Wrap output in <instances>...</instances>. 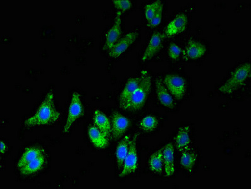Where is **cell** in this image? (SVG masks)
<instances>
[{
    "label": "cell",
    "instance_id": "24",
    "mask_svg": "<svg viewBox=\"0 0 251 189\" xmlns=\"http://www.w3.org/2000/svg\"><path fill=\"white\" fill-rule=\"evenodd\" d=\"M158 124L159 123H158L157 118L153 116L149 115L142 118L139 126L142 130L150 133V132L155 131L157 128Z\"/></svg>",
    "mask_w": 251,
    "mask_h": 189
},
{
    "label": "cell",
    "instance_id": "27",
    "mask_svg": "<svg viewBox=\"0 0 251 189\" xmlns=\"http://www.w3.org/2000/svg\"><path fill=\"white\" fill-rule=\"evenodd\" d=\"M112 4L120 12H126L130 9L132 6V2L129 0H113Z\"/></svg>",
    "mask_w": 251,
    "mask_h": 189
},
{
    "label": "cell",
    "instance_id": "10",
    "mask_svg": "<svg viewBox=\"0 0 251 189\" xmlns=\"http://www.w3.org/2000/svg\"><path fill=\"white\" fill-rule=\"evenodd\" d=\"M129 120L118 112H114L112 115L111 124L112 138L114 140H118L123 136V134L129 128Z\"/></svg>",
    "mask_w": 251,
    "mask_h": 189
},
{
    "label": "cell",
    "instance_id": "12",
    "mask_svg": "<svg viewBox=\"0 0 251 189\" xmlns=\"http://www.w3.org/2000/svg\"><path fill=\"white\" fill-rule=\"evenodd\" d=\"M140 82V76L136 78H131L127 81L124 89L120 94V108L126 110L128 106L129 100Z\"/></svg>",
    "mask_w": 251,
    "mask_h": 189
},
{
    "label": "cell",
    "instance_id": "19",
    "mask_svg": "<svg viewBox=\"0 0 251 189\" xmlns=\"http://www.w3.org/2000/svg\"><path fill=\"white\" fill-rule=\"evenodd\" d=\"M191 129L189 126L182 127L179 129L176 136V144L180 152L188 150L191 144Z\"/></svg>",
    "mask_w": 251,
    "mask_h": 189
},
{
    "label": "cell",
    "instance_id": "5",
    "mask_svg": "<svg viewBox=\"0 0 251 189\" xmlns=\"http://www.w3.org/2000/svg\"><path fill=\"white\" fill-rule=\"evenodd\" d=\"M83 108L80 94L75 92L72 94L71 102L68 108L67 122L63 128V133H68L73 124L83 115Z\"/></svg>",
    "mask_w": 251,
    "mask_h": 189
},
{
    "label": "cell",
    "instance_id": "16",
    "mask_svg": "<svg viewBox=\"0 0 251 189\" xmlns=\"http://www.w3.org/2000/svg\"><path fill=\"white\" fill-rule=\"evenodd\" d=\"M131 139L130 136H126L119 142L118 146H117L116 161L118 170H121L122 169L125 158L128 153Z\"/></svg>",
    "mask_w": 251,
    "mask_h": 189
},
{
    "label": "cell",
    "instance_id": "20",
    "mask_svg": "<svg viewBox=\"0 0 251 189\" xmlns=\"http://www.w3.org/2000/svg\"><path fill=\"white\" fill-rule=\"evenodd\" d=\"M188 58L195 59L201 58L206 52V47L202 43L193 40L189 41L186 50Z\"/></svg>",
    "mask_w": 251,
    "mask_h": 189
},
{
    "label": "cell",
    "instance_id": "23",
    "mask_svg": "<svg viewBox=\"0 0 251 189\" xmlns=\"http://www.w3.org/2000/svg\"><path fill=\"white\" fill-rule=\"evenodd\" d=\"M197 154L193 151L188 150L182 152V155L180 158V164L184 167L189 173H192L194 166L197 161Z\"/></svg>",
    "mask_w": 251,
    "mask_h": 189
},
{
    "label": "cell",
    "instance_id": "17",
    "mask_svg": "<svg viewBox=\"0 0 251 189\" xmlns=\"http://www.w3.org/2000/svg\"><path fill=\"white\" fill-rule=\"evenodd\" d=\"M90 141L95 147L99 149L106 148L109 145L107 138L95 126H90L88 131Z\"/></svg>",
    "mask_w": 251,
    "mask_h": 189
},
{
    "label": "cell",
    "instance_id": "4",
    "mask_svg": "<svg viewBox=\"0 0 251 189\" xmlns=\"http://www.w3.org/2000/svg\"><path fill=\"white\" fill-rule=\"evenodd\" d=\"M138 134H136L130 141L128 153L126 157L122 169H121L119 177H125L129 174L135 172L138 166V157L136 142L138 140Z\"/></svg>",
    "mask_w": 251,
    "mask_h": 189
},
{
    "label": "cell",
    "instance_id": "1",
    "mask_svg": "<svg viewBox=\"0 0 251 189\" xmlns=\"http://www.w3.org/2000/svg\"><path fill=\"white\" fill-rule=\"evenodd\" d=\"M61 113L56 109L54 103V90L51 89L46 94L36 113L24 122L26 127L49 126L58 121Z\"/></svg>",
    "mask_w": 251,
    "mask_h": 189
},
{
    "label": "cell",
    "instance_id": "28",
    "mask_svg": "<svg viewBox=\"0 0 251 189\" xmlns=\"http://www.w3.org/2000/svg\"><path fill=\"white\" fill-rule=\"evenodd\" d=\"M169 56L173 60L179 59L182 53V48L175 43H171L169 47Z\"/></svg>",
    "mask_w": 251,
    "mask_h": 189
},
{
    "label": "cell",
    "instance_id": "3",
    "mask_svg": "<svg viewBox=\"0 0 251 189\" xmlns=\"http://www.w3.org/2000/svg\"><path fill=\"white\" fill-rule=\"evenodd\" d=\"M251 74V65L246 63L236 68L223 85L219 88V91L225 94H231L244 84Z\"/></svg>",
    "mask_w": 251,
    "mask_h": 189
},
{
    "label": "cell",
    "instance_id": "18",
    "mask_svg": "<svg viewBox=\"0 0 251 189\" xmlns=\"http://www.w3.org/2000/svg\"><path fill=\"white\" fill-rule=\"evenodd\" d=\"M44 155H45V150L40 147H30L26 149L17 163L19 170L28 163Z\"/></svg>",
    "mask_w": 251,
    "mask_h": 189
},
{
    "label": "cell",
    "instance_id": "26",
    "mask_svg": "<svg viewBox=\"0 0 251 189\" xmlns=\"http://www.w3.org/2000/svg\"><path fill=\"white\" fill-rule=\"evenodd\" d=\"M163 9H164V4L162 3L161 5L160 6L159 9H158L157 12L156 13L155 16L147 24V26H148L149 27H157V26L161 23Z\"/></svg>",
    "mask_w": 251,
    "mask_h": 189
},
{
    "label": "cell",
    "instance_id": "2",
    "mask_svg": "<svg viewBox=\"0 0 251 189\" xmlns=\"http://www.w3.org/2000/svg\"><path fill=\"white\" fill-rule=\"evenodd\" d=\"M151 87V77L147 70L141 71L139 85L134 92L126 110L138 111L144 106Z\"/></svg>",
    "mask_w": 251,
    "mask_h": 189
},
{
    "label": "cell",
    "instance_id": "14",
    "mask_svg": "<svg viewBox=\"0 0 251 189\" xmlns=\"http://www.w3.org/2000/svg\"><path fill=\"white\" fill-rule=\"evenodd\" d=\"M156 92L158 100L163 106L169 109L175 108V104L173 96L163 83V81L159 78L156 81Z\"/></svg>",
    "mask_w": 251,
    "mask_h": 189
},
{
    "label": "cell",
    "instance_id": "25",
    "mask_svg": "<svg viewBox=\"0 0 251 189\" xmlns=\"http://www.w3.org/2000/svg\"><path fill=\"white\" fill-rule=\"evenodd\" d=\"M162 1L160 0L153 2L152 3L147 4L145 7V15L146 17L147 22H150L155 16L156 13L159 9L160 5H161Z\"/></svg>",
    "mask_w": 251,
    "mask_h": 189
},
{
    "label": "cell",
    "instance_id": "7",
    "mask_svg": "<svg viewBox=\"0 0 251 189\" xmlns=\"http://www.w3.org/2000/svg\"><path fill=\"white\" fill-rule=\"evenodd\" d=\"M166 35L160 32H155L149 42L148 46L143 54L142 60L144 62L151 60L162 49L163 42Z\"/></svg>",
    "mask_w": 251,
    "mask_h": 189
},
{
    "label": "cell",
    "instance_id": "13",
    "mask_svg": "<svg viewBox=\"0 0 251 189\" xmlns=\"http://www.w3.org/2000/svg\"><path fill=\"white\" fill-rule=\"evenodd\" d=\"M163 162L166 177H171L175 172V150L173 144H167L163 149Z\"/></svg>",
    "mask_w": 251,
    "mask_h": 189
},
{
    "label": "cell",
    "instance_id": "11",
    "mask_svg": "<svg viewBox=\"0 0 251 189\" xmlns=\"http://www.w3.org/2000/svg\"><path fill=\"white\" fill-rule=\"evenodd\" d=\"M188 20L186 15L179 14L175 17L167 25L165 35L167 37L176 36L186 30Z\"/></svg>",
    "mask_w": 251,
    "mask_h": 189
},
{
    "label": "cell",
    "instance_id": "21",
    "mask_svg": "<svg viewBox=\"0 0 251 189\" xmlns=\"http://www.w3.org/2000/svg\"><path fill=\"white\" fill-rule=\"evenodd\" d=\"M46 161L45 155H42L36 159L28 163L23 168L19 169L20 172L23 175L28 176L34 174L40 171Z\"/></svg>",
    "mask_w": 251,
    "mask_h": 189
},
{
    "label": "cell",
    "instance_id": "6",
    "mask_svg": "<svg viewBox=\"0 0 251 189\" xmlns=\"http://www.w3.org/2000/svg\"><path fill=\"white\" fill-rule=\"evenodd\" d=\"M169 93L178 100L184 98L186 92V83L182 77L177 74H167L163 80Z\"/></svg>",
    "mask_w": 251,
    "mask_h": 189
},
{
    "label": "cell",
    "instance_id": "29",
    "mask_svg": "<svg viewBox=\"0 0 251 189\" xmlns=\"http://www.w3.org/2000/svg\"><path fill=\"white\" fill-rule=\"evenodd\" d=\"M8 146L3 141H1V153L2 155L5 154L6 151H7Z\"/></svg>",
    "mask_w": 251,
    "mask_h": 189
},
{
    "label": "cell",
    "instance_id": "15",
    "mask_svg": "<svg viewBox=\"0 0 251 189\" xmlns=\"http://www.w3.org/2000/svg\"><path fill=\"white\" fill-rule=\"evenodd\" d=\"M93 120L94 126L98 127L107 138H109L111 134V125L107 116L100 110L96 109Z\"/></svg>",
    "mask_w": 251,
    "mask_h": 189
},
{
    "label": "cell",
    "instance_id": "9",
    "mask_svg": "<svg viewBox=\"0 0 251 189\" xmlns=\"http://www.w3.org/2000/svg\"><path fill=\"white\" fill-rule=\"evenodd\" d=\"M121 14L122 12L118 11L116 12L114 23L112 27L105 34L106 40L104 46V49L109 51L110 49L113 47L114 45L120 39L121 35H122V30H121Z\"/></svg>",
    "mask_w": 251,
    "mask_h": 189
},
{
    "label": "cell",
    "instance_id": "8",
    "mask_svg": "<svg viewBox=\"0 0 251 189\" xmlns=\"http://www.w3.org/2000/svg\"><path fill=\"white\" fill-rule=\"evenodd\" d=\"M138 36L137 32H131L126 35L125 37L119 40L113 47L110 49L109 55L111 58H118L125 52L126 51L129 47L133 45Z\"/></svg>",
    "mask_w": 251,
    "mask_h": 189
},
{
    "label": "cell",
    "instance_id": "22",
    "mask_svg": "<svg viewBox=\"0 0 251 189\" xmlns=\"http://www.w3.org/2000/svg\"><path fill=\"white\" fill-rule=\"evenodd\" d=\"M150 169L156 173H161L163 171V149H159L152 154L149 161Z\"/></svg>",
    "mask_w": 251,
    "mask_h": 189
}]
</instances>
